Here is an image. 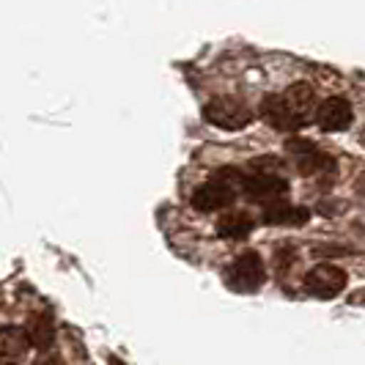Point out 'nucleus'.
Returning a JSON list of instances; mask_svg holds the SVG:
<instances>
[{
  "label": "nucleus",
  "mask_w": 365,
  "mask_h": 365,
  "mask_svg": "<svg viewBox=\"0 0 365 365\" xmlns=\"http://www.w3.org/2000/svg\"><path fill=\"white\" fill-rule=\"evenodd\" d=\"M203 118L220 129L237 132V129H245L247 124H253L256 115H253V110L247 108L242 99H237V96H215V99L206 102Z\"/></svg>",
  "instance_id": "obj_1"
},
{
  "label": "nucleus",
  "mask_w": 365,
  "mask_h": 365,
  "mask_svg": "<svg viewBox=\"0 0 365 365\" xmlns=\"http://www.w3.org/2000/svg\"><path fill=\"white\" fill-rule=\"evenodd\" d=\"M264 280H267V267L256 250L242 253L225 272V286L239 294H256L264 286Z\"/></svg>",
  "instance_id": "obj_2"
},
{
  "label": "nucleus",
  "mask_w": 365,
  "mask_h": 365,
  "mask_svg": "<svg viewBox=\"0 0 365 365\" xmlns=\"http://www.w3.org/2000/svg\"><path fill=\"white\" fill-rule=\"evenodd\" d=\"M239 190L245 192V198L253 203H261L264 209L286 203L289 195V182L283 176H267V173H245V179L239 184Z\"/></svg>",
  "instance_id": "obj_3"
},
{
  "label": "nucleus",
  "mask_w": 365,
  "mask_h": 365,
  "mask_svg": "<svg viewBox=\"0 0 365 365\" xmlns=\"http://www.w3.org/2000/svg\"><path fill=\"white\" fill-rule=\"evenodd\" d=\"M346 269H341L335 264H316L311 272L305 274V280H302L305 292L316 297V299H335L338 294L346 289Z\"/></svg>",
  "instance_id": "obj_4"
},
{
  "label": "nucleus",
  "mask_w": 365,
  "mask_h": 365,
  "mask_svg": "<svg viewBox=\"0 0 365 365\" xmlns=\"http://www.w3.org/2000/svg\"><path fill=\"white\" fill-rule=\"evenodd\" d=\"M286 148L294 154V160H297V168H299V173L302 176H316V173H332L335 170V160L324 154L322 148H316L311 140H289Z\"/></svg>",
  "instance_id": "obj_5"
},
{
  "label": "nucleus",
  "mask_w": 365,
  "mask_h": 365,
  "mask_svg": "<svg viewBox=\"0 0 365 365\" xmlns=\"http://www.w3.org/2000/svg\"><path fill=\"white\" fill-rule=\"evenodd\" d=\"M313 121L324 129V132H344V129H349L351 121H354L351 102L344 99V96H329V99H324V102L316 108Z\"/></svg>",
  "instance_id": "obj_6"
},
{
  "label": "nucleus",
  "mask_w": 365,
  "mask_h": 365,
  "mask_svg": "<svg viewBox=\"0 0 365 365\" xmlns=\"http://www.w3.org/2000/svg\"><path fill=\"white\" fill-rule=\"evenodd\" d=\"M234 198H237V190L228 182H222L220 176H215L212 182L201 184V187L192 192L190 203H192L198 212H220V209L231 206Z\"/></svg>",
  "instance_id": "obj_7"
},
{
  "label": "nucleus",
  "mask_w": 365,
  "mask_h": 365,
  "mask_svg": "<svg viewBox=\"0 0 365 365\" xmlns=\"http://www.w3.org/2000/svg\"><path fill=\"white\" fill-rule=\"evenodd\" d=\"M261 118L272 129H280V132H294V129L302 127V121L286 108V102L280 96H264L261 99Z\"/></svg>",
  "instance_id": "obj_8"
},
{
  "label": "nucleus",
  "mask_w": 365,
  "mask_h": 365,
  "mask_svg": "<svg viewBox=\"0 0 365 365\" xmlns=\"http://www.w3.org/2000/svg\"><path fill=\"white\" fill-rule=\"evenodd\" d=\"M280 99L286 102V108L292 110L302 124H308L313 118V113H316V91H313L311 83H294Z\"/></svg>",
  "instance_id": "obj_9"
},
{
  "label": "nucleus",
  "mask_w": 365,
  "mask_h": 365,
  "mask_svg": "<svg viewBox=\"0 0 365 365\" xmlns=\"http://www.w3.org/2000/svg\"><path fill=\"white\" fill-rule=\"evenodd\" d=\"M25 338H28V346L36 349H50L55 341V324L50 313H36L31 316L28 327H25Z\"/></svg>",
  "instance_id": "obj_10"
},
{
  "label": "nucleus",
  "mask_w": 365,
  "mask_h": 365,
  "mask_svg": "<svg viewBox=\"0 0 365 365\" xmlns=\"http://www.w3.org/2000/svg\"><path fill=\"white\" fill-rule=\"evenodd\" d=\"M308 217H311V215H308V209H302V206H292L289 201L264 209V222H267V225H305Z\"/></svg>",
  "instance_id": "obj_11"
},
{
  "label": "nucleus",
  "mask_w": 365,
  "mask_h": 365,
  "mask_svg": "<svg viewBox=\"0 0 365 365\" xmlns=\"http://www.w3.org/2000/svg\"><path fill=\"white\" fill-rule=\"evenodd\" d=\"M25 349H28L25 329H19V327L0 329V357H3L6 363H17L19 357L25 354Z\"/></svg>",
  "instance_id": "obj_12"
},
{
  "label": "nucleus",
  "mask_w": 365,
  "mask_h": 365,
  "mask_svg": "<svg viewBox=\"0 0 365 365\" xmlns=\"http://www.w3.org/2000/svg\"><path fill=\"white\" fill-rule=\"evenodd\" d=\"M256 228V222L247 217L245 212H231L217 222V237L220 239H245L250 237V231Z\"/></svg>",
  "instance_id": "obj_13"
},
{
  "label": "nucleus",
  "mask_w": 365,
  "mask_h": 365,
  "mask_svg": "<svg viewBox=\"0 0 365 365\" xmlns=\"http://www.w3.org/2000/svg\"><path fill=\"white\" fill-rule=\"evenodd\" d=\"M34 365H63V360H61L58 354H44V357H38Z\"/></svg>",
  "instance_id": "obj_14"
},
{
  "label": "nucleus",
  "mask_w": 365,
  "mask_h": 365,
  "mask_svg": "<svg viewBox=\"0 0 365 365\" xmlns=\"http://www.w3.org/2000/svg\"><path fill=\"white\" fill-rule=\"evenodd\" d=\"M108 365H124V363H121V360H118V357L113 354V357H108Z\"/></svg>",
  "instance_id": "obj_15"
}]
</instances>
